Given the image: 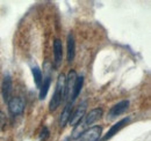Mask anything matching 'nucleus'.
<instances>
[{"label":"nucleus","mask_w":151,"mask_h":141,"mask_svg":"<svg viewBox=\"0 0 151 141\" xmlns=\"http://www.w3.org/2000/svg\"><path fill=\"white\" fill-rule=\"evenodd\" d=\"M24 101L20 96H15L8 101V110L12 115H21L24 110Z\"/></svg>","instance_id":"nucleus-3"},{"label":"nucleus","mask_w":151,"mask_h":141,"mask_svg":"<svg viewBox=\"0 0 151 141\" xmlns=\"http://www.w3.org/2000/svg\"><path fill=\"white\" fill-rule=\"evenodd\" d=\"M72 109H73V103L68 102V104L65 105L63 112H62V115H60V118H59V125H60V127H64L66 124L69 123L70 117H71V113H72Z\"/></svg>","instance_id":"nucleus-11"},{"label":"nucleus","mask_w":151,"mask_h":141,"mask_svg":"<svg viewBox=\"0 0 151 141\" xmlns=\"http://www.w3.org/2000/svg\"><path fill=\"white\" fill-rule=\"evenodd\" d=\"M86 108H87V103L86 102H83L76 109L75 111H72L71 117H70V120H69V123L71 124V126H76L79 122L83 120V118L85 117Z\"/></svg>","instance_id":"nucleus-4"},{"label":"nucleus","mask_w":151,"mask_h":141,"mask_svg":"<svg viewBox=\"0 0 151 141\" xmlns=\"http://www.w3.org/2000/svg\"><path fill=\"white\" fill-rule=\"evenodd\" d=\"M64 100H65V75L62 73L58 75L55 93L50 101V105H49L50 111H55Z\"/></svg>","instance_id":"nucleus-1"},{"label":"nucleus","mask_w":151,"mask_h":141,"mask_svg":"<svg viewBox=\"0 0 151 141\" xmlns=\"http://www.w3.org/2000/svg\"><path fill=\"white\" fill-rule=\"evenodd\" d=\"M77 80V73L76 70H70L68 76L65 78V98L70 102V97H71V94H72V90H73V86H75V82Z\"/></svg>","instance_id":"nucleus-6"},{"label":"nucleus","mask_w":151,"mask_h":141,"mask_svg":"<svg viewBox=\"0 0 151 141\" xmlns=\"http://www.w3.org/2000/svg\"><path fill=\"white\" fill-rule=\"evenodd\" d=\"M50 83H51V74H50V70H48L47 75L44 76V79L42 81L41 88H40V100L45 98V96L48 94V90L50 88Z\"/></svg>","instance_id":"nucleus-12"},{"label":"nucleus","mask_w":151,"mask_h":141,"mask_svg":"<svg viewBox=\"0 0 151 141\" xmlns=\"http://www.w3.org/2000/svg\"><path fill=\"white\" fill-rule=\"evenodd\" d=\"M49 135V131H48V128L47 127H43V130H42V132H41V138H47Z\"/></svg>","instance_id":"nucleus-16"},{"label":"nucleus","mask_w":151,"mask_h":141,"mask_svg":"<svg viewBox=\"0 0 151 141\" xmlns=\"http://www.w3.org/2000/svg\"><path fill=\"white\" fill-rule=\"evenodd\" d=\"M13 91V85H12V80L11 76H6L4 79L2 86H1V93H2V97L5 102H8L11 100V94Z\"/></svg>","instance_id":"nucleus-8"},{"label":"nucleus","mask_w":151,"mask_h":141,"mask_svg":"<svg viewBox=\"0 0 151 141\" xmlns=\"http://www.w3.org/2000/svg\"><path fill=\"white\" fill-rule=\"evenodd\" d=\"M129 120H130V117H127V118H123V119H121L120 122H117L116 124H114L113 126L109 128V131L106 133V135L102 138V140L104 141H106V140H108V139H111L112 137H114L119 131H121L127 124L129 123Z\"/></svg>","instance_id":"nucleus-7"},{"label":"nucleus","mask_w":151,"mask_h":141,"mask_svg":"<svg viewBox=\"0 0 151 141\" xmlns=\"http://www.w3.org/2000/svg\"><path fill=\"white\" fill-rule=\"evenodd\" d=\"M83 83H84V78L83 76H77V80H76L75 86H73V90H72V94H71V97H70L71 103H73L77 100V97L79 96L80 90L83 88Z\"/></svg>","instance_id":"nucleus-13"},{"label":"nucleus","mask_w":151,"mask_h":141,"mask_svg":"<svg viewBox=\"0 0 151 141\" xmlns=\"http://www.w3.org/2000/svg\"><path fill=\"white\" fill-rule=\"evenodd\" d=\"M128 108H129V101L124 100V101L119 102L117 104H115V105H113L111 108V110H109V112H108V118H109V119H113L115 117H117V116L124 113Z\"/></svg>","instance_id":"nucleus-5"},{"label":"nucleus","mask_w":151,"mask_h":141,"mask_svg":"<svg viewBox=\"0 0 151 141\" xmlns=\"http://www.w3.org/2000/svg\"><path fill=\"white\" fill-rule=\"evenodd\" d=\"M75 54H76L75 38H73V35H72V34H69V35H68V41H66V58H68V61H69V63L73 61Z\"/></svg>","instance_id":"nucleus-10"},{"label":"nucleus","mask_w":151,"mask_h":141,"mask_svg":"<svg viewBox=\"0 0 151 141\" xmlns=\"http://www.w3.org/2000/svg\"><path fill=\"white\" fill-rule=\"evenodd\" d=\"M101 133H102L101 126L88 127L76 139V141H98L101 137Z\"/></svg>","instance_id":"nucleus-2"},{"label":"nucleus","mask_w":151,"mask_h":141,"mask_svg":"<svg viewBox=\"0 0 151 141\" xmlns=\"http://www.w3.org/2000/svg\"><path fill=\"white\" fill-rule=\"evenodd\" d=\"M32 73H33V78H34V81H35V85L38 89L41 88V85H42V81H43V75H42V72L38 67H33L32 68Z\"/></svg>","instance_id":"nucleus-14"},{"label":"nucleus","mask_w":151,"mask_h":141,"mask_svg":"<svg viewBox=\"0 0 151 141\" xmlns=\"http://www.w3.org/2000/svg\"><path fill=\"white\" fill-rule=\"evenodd\" d=\"M5 125H6V116L2 111H0V132L4 130Z\"/></svg>","instance_id":"nucleus-15"},{"label":"nucleus","mask_w":151,"mask_h":141,"mask_svg":"<svg viewBox=\"0 0 151 141\" xmlns=\"http://www.w3.org/2000/svg\"><path fill=\"white\" fill-rule=\"evenodd\" d=\"M63 59V44L59 39H55L54 42V64L58 67L62 64Z\"/></svg>","instance_id":"nucleus-9"}]
</instances>
